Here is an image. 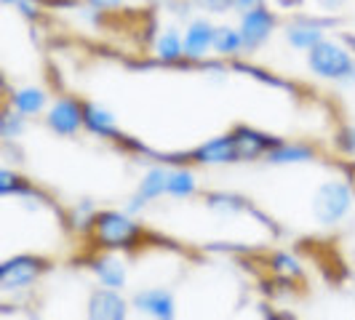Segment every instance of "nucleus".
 Segmentation results:
<instances>
[{
  "label": "nucleus",
  "mask_w": 355,
  "mask_h": 320,
  "mask_svg": "<svg viewBox=\"0 0 355 320\" xmlns=\"http://www.w3.org/2000/svg\"><path fill=\"white\" fill-rule=\"evenodd\" d=\"M168 171L166 168H150L144 179L139 181V193L137 195L142 197L144 203H150V200H158L160 195H166L168 193Z\"/></svg>",
  "instance_id": "obj_14"
},
{
  "label": "nucleus",
  "mask_w": 355,
  "mask_h": 320,
  "mask_svg": "<svg viewBox=\"0 0 355 320\" xmlns=\"http://www.w3.org/2000/svg\"><path fill=\"white\" fill-rule=\"evenodd\" d=\"M278 3H281V6H284V8H294V6H300V3H302V0H278Z\"/></svg>",
  "instance_id": "obj_30"
},
{
  "label": "nucleus",
  "mask_w": 355,
  "mask_h": 320,
  "mask_svg": "<svg viewBox=\"0 0 355 320\" xmlns=\"http://www.w3.org/2000/svg\"><path fill=\"white\" fill-rule=\"evenodd\" d=\"M49 262L40 259V256H30V254H21L8 259L6 265L0 267V291H19V288H27L33 285L46 272Z\"/></svg>",
  "instance_id": "obj_4"
},
{
  "label": "nucleus",
  "mask_w": 355,
  "mask_h": 320,
  "mask_svg": "<svg viewBox=\"0 0 355 320\" xmlns=\"http://www.w3.org/2000/svg\"><path fill=\"white\" fill-rule=\"evenodd\" d=\"M94 222H96V211L91 208V203H80V206L75 208V219H72V224H75L78 230H91V227H94Z\"/></svg>",
  "instance_id": "obj_23"
},
{
  "label": "nucleus",
  "mask_w": 355,
  "mask_h": 320,
  "mask_svg": "<svg viewBox=\"0 0 355 320\" xmlns=\"http://www.w3.org/2000/svg\"><path fill=\"white\" fill-rule=\"evenodd\" d=\"M3 3H19V0H3Z\"/></svg>",
  "instance_id": "obj_31"
},
{
  "label": "nucleus",
  "mask_w": 355,
  "mask_h": 320,
  "mask_svg": "<svg viewBox=\"0 0 355 320\" xmlns=\"http://www.w3.org/2000/svg\"><path fill=\"white\" fill-rule=\"evenodd\" d=\"M0 193H3V195L24 193V179H19L11 168H3V171H0Z\"/></svg>",
  "instance_id": "obj_22"
},
{
  "label": "nucleus",
  "mask_w": 355,
  "mask_h": 320,
  "mask_svg": "<svg viewBox=\"0 0 355 320\" xmlns=\"http://www.w3.org/2000/svg\"><path fill=\"white\" fill-rule=\"evenodd\" d=\"M46 123L51 131H56L59 136H75L80 131V125L86 123V115H83V107L78 105L70 96H62L56 105L49 109V118Z\"/></svg>",
  "instance_id": "obj_6"
},
{
  "label": "nucleus",
  "mask_w": 355,
  "mask_h": 320,
  "mask_svg": "<svg viewBox=\"0 0 355 320\" xmlns=\"http://www.w3.org/2000/svg\"><path fill=\"white\" fill-rule=\"evenodd\" d=\"M128 315V304L118 294V288H96L89 299V318L94 320H123Z\"/></svg>",
  "instance_id": "obj_7"
},
{
  "label": "nucleus",
  "mask_w": 355,
  "mask_h": 320,
  "mask_svg": "<svg viewBox=\"0 0 355 320\" xmlns=\"http://www.w3.org/2000/svg\"><path fill=\"white\" fill-rule=\"evenodd\" d=\"M134 310H139L142 315H153V318L168 320L177 315V304L174 296L166 291V288H147L139 291L134 296Z\"/></svg>",
  "instance_id": "obj_8"
},
{
  "label": "nucleus",
  "mask_w": 355,
  "mask_h": 320,
  "mask_svg": "<svg viewBox=\"0 0 355 320\" xmlns=\"http://www.w3.org/2000/svg\"><path fill=\"white\" fill-rule=\"evenodd\" d=\"M86 115V128L99 134V136H112L115 134V115L99 105H86L83 107Z\"/></svg>",
  "instance_id": "obj_15"
},
{
  "label": "nucleus",
  "mask_w": 355,
  "mask_h": 320,
  "mask_svg": "<svg viewBox=\"0 0 355 320\" xmlns=\"http://www.w3.org/2000/svg\"><path fill=\"white\" fill-rule=\"evenodd\" d=\"M353 206V190L347 181H326L315 193L313 200V213L320 224L326 227H334L337 222H342L347 211Z\"/></svg>",
  "instance_id": "obj_3"
},
{
  "label": "nucleus",
  "mask_w": 355,
  "mask_h": 320,
  "mask_svg": "<svg viewBox=\"0 0 355 320\" xmlns=\"http://www.w3.org/2000/svg\"><path fill=\"white\" fill-rule=\"evenodd\" d=\"M214 33L216 27H211L206 19H196L184 33V56L203 59L214 48Z\"/></svg>",
  "instance_id": "obj_11"
},
{
  "label": "nucleus",
  "mask_w": 355,
  "mask_h": 320,
  "mask_svg": "<svg viewBox=\"0 0 355 320\" xmlns=\"http://www.w3.org/2000/svg\"><path fill=\"white\" fill-rule=\"evenodd\" d=\"M94 272L99 278V283L107 288H123L125 283V265L118 256H99L94 262Z\"/></svg>",
  "instance_id": "obj_13"
},
{
  "label": "nucleus",
  "mask_w": 355,
  "mask_h": 320,
  "mask_svg": "<svg viewBox=\"0 0 355 320\" xmlns=\"http://www.w3.org/2000/svg\"><path fill=\"white\" fill-rule=\"evenodd\" d=\"M272 30H275V17H272V11H267L265 6L243 14V19H241L243 48L246 51H257L259 46H265L267 40H270Z\"/></svg>",
  "instance_id": "obj_5"
},
{
  "label": "nucleus",
  "mask_w": 355,
  "mask_h": 320,
  "mask_svg": "<svg viewBox=\"0 0 355 320\" xmlns=\"http://www.w3.org/2000/svg\"><path fill=\"white\" fill-rule=\"evenodd\" d=\"M241 48H243L241 30H235V27H216V33H214V51L222 53V56H235Z\"/></svg>",
  "instance_id": "obj_18"
},
{
  "label": "nucleus",
  "mask_w": 355,
  "mask_h": 320,
  "mask_svg": "<svg viewBox=\"0 0 355 320\" xmlns=\"http://www.w3.org/2000/svg\"><path fill=\"white\" fill-rule=\"evenodd\" d=\"M286 40L294 48L310 51L313 46H318L323 40V27L318 21H310V19H294L291 24H286Z\"/></svg>",
  "instance_id": "obj_12"
},
{
  "label": "nucleus",
  "mask_w": 355,
  "mask_h": 320,
  "mask_svg": "<svg viewBox=\"0 0 355 320\" xmlns=\"http://www.w3.org/2000/svg\"><path fill=\"white\" fill-rule=\"evenodd\" d=\"M307 64L326 80H355V59L345 46L334 40H320L307 53Z\"/></svg>",
  "instance_id": "obj_2"
},
{
  "label": "nucleus",
  "mask_w": 355,
  "mask_h": 320,
  "mask_svg": "<svg viewBox=\"0 0 355 320\" xmlns=\"http://www.w3.org/2000/svg\"><path fill=\"white\" fill-rule=\"evenodd\" d=\"M139 224L131 219V213L121 211H102L96 213L94 222V238L102 249L112 251H128L139 243Z\"/></svg>",
  "instance_id": "obj_1"
},
{
  "label": "nucleus",
  "mask_w": 355,
  "mask_h": 320,
  "mask_svg": "<svg viewBox=\"0 0 355 320\" xmlns=\"http://www.w3.org/2000/svg\"><path fill=\"white\" fill-rule=\"evenodd\" d=\"M345 147H347V150H355V128L345 131Z\"/></svg>",
  "instance_id": "obj_29"
},
{
  "label": "nucleus",
  "mask_w": 355,
  "mask_h": 320,
  "mask_svg": "<svg viewBox=\"0 0 355 320\" xmlns=\"http://www.w3.org/2000/svg\"><path fill=\"white\" fill-rule=\"evenodd\" d=\"M320 6H323V8H326V11H337L339 6H342V3H345V0H318Z\"/></svg>",
  "instance_id": "obj_28"
},
{
  "label": "nucleus",
  "mask_w": 355,
  "mask_h": 320,
  "mask_svg": "<svg viewBox=\"0 0 355 320\" xmlns=\"http://www.w3.org/2000/svg\"><path fill=\"white\" fill-rule=\"evenodd\" d=\"M193 158L203 166H227V163H235L238 160V152H235V139L230 136H216L211 142H206L203 147H198L193 152Z\"/></svg>",
  "instance_id": "obj_10"
},
{
  "label": "nucleus",
  "mask_w": 355,
  "mask_h": 320,
  "mask_svg": "<svg viewBox=\"0 0 355 320\" xmlns=\"http://www.w3.org/2000/svg\"><path fill=\"white\" fill-rule=\"evenodd\" d=\"M254 8H262V0H232V11H238L241 17L254 11Z\"/></svg>",
  "instance_id": "obj_26"
},
{
  "label": "nucleus",
  "mask_w": 355,
  "mask_h": 320,
  "mask_svg": "<svg viewBox=\"0 0 355 320\" xmlns=\"http://www.w3.org/2000/svg\"><path fill=\"white\" fill-rule=\"evenodd\" d=\"M232 139H235L238 160L267 158V152L278 144V139H270V136L259 134V131H251V128H235L232 131Z\"/></svg>",
  "instance_id": "obj_9"
},
{
  "label": "nucleus",
  "mask_w": 355,
  "mask_h": 320,
  "mask_svg": "<svg viewBox=\"0 0 355 320\" xmlns=\"http://www.w3.org/2000/svg\"><path fill=\"white\" fill-rule=\"evenodd\" d=\"M11 107L21 115H37L46 107V91L40 89H19L11 96Z\"/></svg>",
  "instance_id": "obj_17"
},
{
  "label": "nucleus",
  "mask_w": 355,
  "mask_h": 320,
  "mask_svg": "<svg viewBox=\"0 0 355 320\" xmlns=\"http://www.w3.org/2000/svg\"><path fill=\"white\" fill-rule=\"evenodd\" d=\"M313 158V150L304 147V144H275L270 152H267V163H275V166H284V163H304V160Z\"/></svg>",
  "instance_id": "obj_16"
},
{
  "label": "nucleus",
  "mask_w": 355,
  "mask_h": 320,
  "mask_svg": "<svg viewBox=\"0 0 355 320\" xmlns=\"http://www.w3.org/2000/svg\"><path fill=\"white\" fill-rule=\"evenodd\" d=\"M241 197H232V195H211L209 197V206L216 208V211H238L241 208Z\"/></svg>",
  "instance_id": "obj_24"
},
{
  "label": "nucleus",
  "mask_w": 355,
  "mask_h": 320,
  "mask_svg": "<svg viewBox=\"0 0 355 320\" xmlns=\"http://www.w3.org/2000/svg\"><path fill=\"white\" fill-rule=\"evenodd\" d=\"M158 56L166 62H177L179 56H184V37L179 35L177 30H168L163 33V37L158 40Z\"/></svg>",
  "instance_id": "obj_19"
},
{
  "label": "nucleus",
  "mask_w": 355,
  "mask_h": 320,
  "mask_svg": "<svg viewBox=\"0 0 355 320\" xmlns=\"http://www.w3.org/2000/svg\"><path fill=\"white\" fill-rule=\"evenodd\" d=\"M123 0H89L91 8H96V11H107V8H115V6H121Z\"/></svg>",
  "instance_id": "obj_27"
},
{
  "label": "nucleus",
  "mask_w": 355,
  "mask_h": 320,
  "mask_svg": "<svg viewBox=\"0 0 355 320\" xmlns=\"http://www.w3.org/2000/svg\"><path fill=\"white\" fill-rule=\"evenodd\" d=\"M200 8L211 11V14H227L232 8V0H196Z\"/></svg>",
  "instance_id": "obj_25"
},
{
  "label": "nucleus",
  "mask_w": 355,
  "mask_h": 320,
  "mask_svg": "<svg viewBox=\"0 0 355 320\" xmlns=\"http://www.w3.org/2000/svg\"><path fill=\"white\" fill-rule=\"evenodd\" d=\"M193 193H196V177L190 171H184V168L171 171V177H168V195L187 197L193 195Z\"/></svg>",
  "instance_id": "obj_20"
},
{
  "label": "nucleus",
  "mask_w": 355,
  "mask_h": 320,
  "mask_svg": "<svg viewBox=\"0 0 355 320\" xmlns=\"http://www.w3.org/2000/svg\"><path fill=\"white\" fill-rule=\"evenodd\" d=\"M21 131H24V121H21V112H17V109H8V112L3 115V123H0V136L11 142V139L21 136Z\"/></svg>",
  "instance_id": "obj_21"
}]
</instances>
